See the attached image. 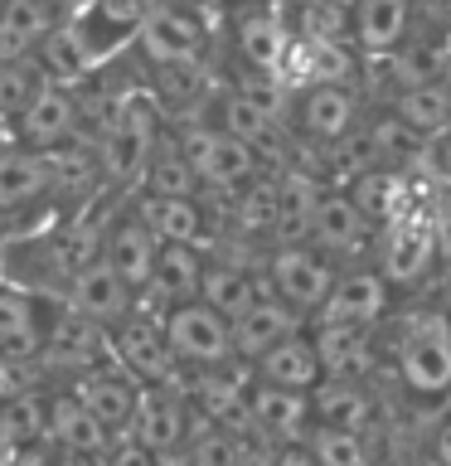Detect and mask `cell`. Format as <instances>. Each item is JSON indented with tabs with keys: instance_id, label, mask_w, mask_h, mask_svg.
Returning a JSON list of instances; mask_svg holds the SVG:
<instances>
[{
	"instance_id": "cell-41",
	"label": "cell",
	"mask_w": 451,
	"mask_h": 466,
	"mask_svg": "<svg viewBox=\"0 0 451 466\" xmlns=\"http://www.w3.org/2000/svg\"><path fill=\"white\" fill-rule=\"evenodd\" d=\"M102 466H160V457H151L145 447H136V442L126 437L122 447H112V451H107V461H102Z\"/></svg>"
},
{
	"instance_id": "cell-2",
	"label": "cell",
	"mask_w": 451,
	"mask_h": 466,
	"mask_svg": "<svg viewBox=\"0 0 451 466\" xmlns=\"http://www.w3.org/2000/svg\"><path fill=\"white\" fill-rule=\"evenodd\" d=\"M165 141V116L151 97L131 93L122 102V112L107 122V131L97 137V156H102V180L107 185H141L151 156Z\"/></svg>"
},
{
	"instance_id": "cell-51",
	"label": "cell",
	"mask_w": 451,
	"mask_h": 466,
	"mask_svg": "<svg viewBox=\"0 0 451 466\" xmlns=\"http://www.w3.org/2000/svg\"><path fill=\"white\" fill-rule=\"evenodd\" d=\"M446 418H451V399H446Z\"/></svg>"
},
{
	"instance_id": "cell-29",
	"label": "cell",
	"mask_w": 451,
	"mask_h": 466,
	"mask_svg": "<svg viewBox=\"0 0 451 466\" xmlns=\"http://www.w3.org/2000/svg\"><path fill=\"white\" fill-rule=\"evenodd\" d=\"M311 418H316V428L364 432L374 422V393L359 379H320L311 389Z\"/></svg>"
},
{
	"instance_id": "cell-42",
	"label": "cell",
	"mask_w": 451,
	"mask_h": 466,
	"mask_svg": "<svg viewBox=\"0 0 451 466\" xmlns=\"http://www.w3.org/2000/svg\"><path fill=\"white\" fill-rule=\"evenodd\" d=\"M276 461V447H267L262 437H243V457L238 466H272Z\"/></svg>"
},
{
	"instance_id": "cell-20",
	"label": "cell",
	"mask_w": 451,
	"mask_h": 466,
	"mask_svg": "<svg viewBox=\"0 0 451 466\" xmlns=\"http://www.w3.org/2000/svg\"><path fill=\"white\" fill-rule=\"evenodd\" d=\"M316 428L311 418V393L301 389H276V384H253V437H262L267 447H291L306 442Z\"/></svg>"
},
{
	"instance_id": "cell-8",
	"label": "cell",
	"mask_w": 451,
	"mask_h": 466,
	"mask_svg": "<svg viewBox=\"0 0 451 466\" xmlns=\"http://www.w3.org/2000/svg\"><path fill=\"white\" fill-rule=\"evenodd\" d=\"M165 335H170V350L185 370H214V364L233 360V320H224L214 306L204 301H185L165 316Z\"/></svg>"
},
{
	"instance_id": "cell-46",
	"label": "cell",
	"mask_w": 451,
	"mask_h": 466,
	"mask_svg": "<svg viewBox=\"0 0 451 466\" xmlns=\"http://www.w3.org/2000/svg\"><path fill=\"white\" fill-rule=\"evenodd\" d=\"M160 466H199V457H195V447H175V451H165V457H160Z\"/></svg>"
},
{
	"instance_id": "cell-40",
	"label": "cell",
	"mask_w": 451,
	"mask_h": 466,
	"mask_svg": "<svg viewBox=\"0 0 451 466\" xmlns=\"http://www.w3.org/2000/svg\"><path fill=\"white\" fill-rule=\"evenodd\" d=\"M422 175H427L436 189H451V131L427 137V151H422Z\"/></svg>"
},
{
	"instance_id": "cell-26",
	"label": "cell",
	"mask_w": 451,
	"mask_h": 466,
	"mask_svg": "<svg viewBox=\"0 0 451 466\" xmlns=\"http://www.w3.org/2000/svg\"><path fill=\"white\" fill-rule=\"evenodd\" d=\"M267 277H257L253 262H233V258H209L204 268V287H199V301L214 306L224 320H238L243 311H253L257 297H267Z\"/></svg>"
},
{
	"instance_id": "cell-25",
	"label": "cell",
	"mask_w": 451,
	"mask_h": 466,
	"mask_svg": "<svg viewBox=\"0 0 451 466\" xmlns=\"http://www.w3.org/2000/svg\"><path fill=\"white\" fill-rule=\"evenodd\" d=\"M68 20L58 0H0V58H35V49Z\"/></svg>"
},
{
	"instance_id": "cell-33",
	"label": "cell",
	"mask_w": 451,
	"mask_h": 466,
	"mask_svg": "<svg viewBox=\"0 0 451 466\" xmlns=\"http://www.w3.org/2000/svg\"><path fill=\"white\" fill-rule=\"evenodd\" d=\"M388 112L403 116L422 137H442L451 131V83H403L393 87Z\"/></svg>"
},
{
	"instance_id": "cell-10",
	"label": "cell",
	"mask_w": 451,
	"mask_h": 466,
	"mask_svg": "<svg viewBox=\"0 0 451 466\" xmlns=\"http://www.w3.org/2000/svg\"><path fill=\"white\" fill-rule=\"evenodd\" d=\"M189 432H195V403L180 389L145 384L136 399V413H131V428H126L131 442L145 447L151 457H165V451L189 442Z\"/></svg>"
},
{
	"instance_id": "cell-35",
	"label": "cell",
	"mask_w": 451,
	"mask_h": 466,
	"mask_svg": "<svg viewBox=\"0 0 451 466\" xmlns=\"http://www.w3.org/2000/svg\"><path fill=\"white\" fill-rule=\"evenodd\" d=\"M49 442V393H15L0 399V447L29 451Z\"/></svg>"
},
{
	"instance_id": "cell-27",
	"label": "cell",
	"mask_w": 451,
	"mask_h": 466,
	"mask_svg": "<svg viewBox=\"0 0 451 466\" xmlns=\"http://www.w3.org/2000/svg\"><path fill=\"white\" fill-rule=\"evenodd\" d=\"M44 330H49V311L25 287L0 282V355L5 360H39Z\"/></svg>"
},
{
	"instance_id": "cell-38",
	"label": "cell",
	"mask_w": 451,
	"mask_h": 466,
	"mask_svg": "<svg viewBox=\"0 0 451 466\" xmlns=\"http://www.w3.org/2000/svg\"><path fill=\"white\" fill-rule=\"evenodd\" d=\"M44 87L49 78L39 73L35 58H0V122H15Z\"/></svg>"
},
{
	"instance_id": "cell-32",
	"label": "cell",
	"mask_w": 451,
	"mask_h": 466,
	"mask_svg": "<svg viewBox=\"0 0 451 466\" xmlns=\"http://www.w3.org/2000/svg\"><path fill=\"white\" fill-rule=\"evenodd\" d=\"M151 5L155 0H87L73 20L83 25V35L93 39V49L107 58L116 44L136 39V29H141L145 15H151Z\"/></svg>"
},
{
	"instance_id": "cell-24",
	"label": "cell",
	"mask_w": 451,
	"mask_h": 466,
	"mask_svg": "<svg viewBox=\"0 0 451 466\" xmlns=\"http://www.w3.org/2000/svg\"><path fill=\"white\" fill-rule=\"evenodd\" d=\"M204 268H209V258L199 253V243H160V258H155L151 282H145V297L170 316L175 306L199 301Z\"/></svg>"
},
{
	"instance_id": "cell-18",
	"label": "cell",
	"mask_w": 451,
	"mask_h": 466,
	"mask_svg": "<svg viewBox=\"0 0 451 466\" xmlns=\"http://www.w3.org/2000/svg\"><path fill=\"white\" fill-rule=\"evenodd\" d=\"M97 258L107 262L126 287L145 291V282H151V272H155V258H160V238L145 228V218L136 209H126L102 228V253Z\"/></svg>"
},
{
	"instance_id": "cell-39",
	"label": "cell",
	"mask_w": 451,
	"mask_h": 466,
	"mask_svg": "<svg viewBox=\"0 0 451 466\" xmlns=\"http://www.w3.org/2000/svg\"><path fill=\"white\" fill-rule=\"evenodd\" d=\"M311 451L320 466H369V442L364 432H340V428H311Z\"/></svg>"
},
{
	"instance_id": "cell-4",
	"label": "cell",
	"mask_w": 451,
	"mask_h": 466,
	"mask_svg": "<svg viewBox=\"0 0 451 466\" xmlns=\"http://www.w3.org/2000/svg\"><path fill=\"white\" fill-rule=\"evenodd\" d=\"M131 44H136V54L145 58V68L195 64V58H204V49H209V29H204L199 10L185 5V0H155Z\"/></svg>"
},
{
	"instance_id": "cell-23",
	"label": "cell",
	"mask_w": 451,
	"mask_h": 466,
	"mask_svg": "<svg viewBox=\"0 0 451 466\" xmlns=\"http://www.w3.org/2000/svg\"><path fill=\"white\" fill-rule=\"evenodd\" d=\"M311 340L320 350L326 379H369L378 364V335L374 326H330V320H311Z\"/></svg>"
},
{
	"instance_id": "cell-31",
	"label": "cell",
	"mask_w": 451,
	"mask_h": 466,
	"mask_svg": "<svg viewBox=\"0 0 451 466\" xmlns=\"http://www.w3.org/2000/svg\"><path fill=\"white\" fill-rule=\"evenodd\" d=\"M233 44H238L243 68L282 73L286 54H291V25H282L272 10H243L238 29H233Z\"/></svg>"
},
{
	"instance_id": "cell-37",
	"label": "cell",
	"mask_w": 451,
	"mask_h": 466,
	"mask_svg": "<svg viewBox=\"0 0 451 466\" xmlns=\"http://www.w3.org/2000/svg\"><path fill=\"white\" fill-rule=\"evenodd\" d=\"M145 195H160V199H199L204 195V185H199V175L195 166L180 156V146H175V137L160 141V151L151 156V166H145Z\"/></svg>"
},
{
	"instance_id": "cell-50",
	"label": "cell",
	"mask_w": 451,
	"mask_h": 466,
	"mask_svg": "<svg viewBox=\"0 0 451 466\" xmlns=\"http://www.w3.org/2000/svg\"><path fill=\"white\" fill-rule=\"evenodd\" d=\"M233 5H243V10H262V0H233Z\"/></svg>"
},
{
	"instance_id": "cell-30",
	"label": "cell",
	"mask_w": 451,
	"mask_h": 466,
	"mask_svg": "<svg viewBox=\"0 0 451 466\" xmlns=\"http://www.w3.org/2000/svg\"><path fill=\"white\" fill-rule=\"evenodd\" d=\"M39 199H49V166H44V156L20 141L0 146V214H20Z\"/></svg>"
},
{
	"instance_id": "cell-13",
	"label": "cell",
	"mask_w": 451,
	"mask_h": 466,
	"mask_svg": "<svg viewBox=\"0 0 451 466\" xmlns=\"http://www.w3.org/2000/svg\"><path fill=\"white\" fill-rule=\"evenodd\" d=\"M306 233H311V243L320 248V253H330V258L364 253V248L378 238L374 224L364 218V209L355 204V195H349V189H335V185H326V189L316 195Z\"/></svg>"
},
{
	"instance_id": "cell-34",
	"label": "cell",
	"mask_w": 451,
	"mask_h": 466,
	"mask_svg": "<svg viewBox=\"0 0 451 466\" xmlns=\"http://www.w3.org/2000/svg\"><path fill=\"white\" fill-rule=\"evenodd\" d=\"M145 228L160 243H199L204 238V199H160V195H141L131 204Z\"/></svg>"
},
{
	"instance_id": "cell-3",
	"label": "cell",
	"mask_w": 451,
	"mask_h": 466,
	"mask_svg": "<svg viewBox=\"0 0 451 466\" xmlns=\"http://www.w3.org/2000/svg\"><path fill=\"white\" fill-rule=\"evenodd\" d=\"M175 146H180V156L195 166L204 195H238V189H247L253 180H262V160L247 151L243 141L224 137L214 122H189L175 131Z\"/></svg>"
},
{
	"instance_id": "cell-43",
	"label": "cell",
	"mask_w": 451,
	"mask_h": 466,
	"mask_svg": "<svg viewBox=\"0 0 451 466\" xmlns=\"http://www.w3.org/2000/svg\"><path fill=\"white\" fill-rule=\"evenodd\" d=\"M436 243H442V253L451 258V189L436 195Z\"/></svg>"
},
{
	"instance_id": "cell-45",
	"label": "cell",
	"mask_w": 451,
	"mask_h": 466,
	"mask_svg": "<svg viewBox=\"0 0 451 466\" xmlns=\"http://www.w3.org/2000/svg\"><path fill=\"white\" fill-rule=\"evenodd\" d=\"M58 461V451L44 442V447H29V451H20V457H15V466H54Z\"/></svg>"
},
{
	"instance_id": "cell-36",
	"label": "cell",
	"mask_w": 451,
	"mask_h": 466,
	"mask_svg": "<svg viewBox=\"0 0 451 466\" xmlns=\"http://www.w3.org/2000/svg\"><path fill=\"white\" fill-rule=\"evenodd\" d=\"M374 131V146H378V166L384 170H403V175H413L422 170V151H427V137L422 131H413L403 122V116H393L388 107L369 122Z\"/></svg>"
},
{
	"instance_id": "cell-12",
	"label": "cell",
	"mask_w": 451,
	"mask_h": 466,
	"mask_svg": "<svg viewBox=\"0 0 451 466\" xmlns=\"http://www.w3.org/2000/svg\"><path fill=\"white\" fill-rule=\"evenodd\" d=\"M136 297H141V291H136V287H126L122 277H116L102 258L83 262V268L68 277V287H64L68 311H73V316H83V320H93V326H102L107 335L122 326L131 311H136Z\"/></svg>"
},
{
	"instance_id": "cell-7",
	"label": "cell",
	"mask_w": 451,
	"mask_h": 466,
	"mask_svg": "<svg viewBox=\"0 0 451 466\" xmlns=\"http://www.w3.org/2000/svg\"><path fill=\"white\" fill-rule=\"evenodd\" d=\"M107 340H112L116 364H122L126 374H136L141 384H165V389H175V379H180L185 364L175 360V350H170L165 311H151V316H145L141 306H136V311H131L122 326L107 335Z\"/></svg>"
},
{
	"instance_id": "cell-9",
	"label": "cell",
	"mask_w": 451,
	"mask_h": 466,
	"mask_svg": "<svg viewBox=\"0 0 451 466\" xmlns=\"http://www.w3.org/2000/svg\"><path fill=\"white\" fill-rule=\"evenodd\" d=\"M224 87H218L214 68L195 58V64H165V68H151V102L160 107L165 122H209Z\"/></svg>"
},
{
	"instance_id": "cell-28",
	"label": "cell",
	"mask_w": 451,
	"mask_h": 466,
	"mask_svg": "<svg viewBox=\"0 0 451 466\" xmlns=\"http://www.w3.org/2000/svg\"><path fill=\"white\" fill-rule=\"evenodd\" d=\"M257 379L262 384H276V389H301L311 393L320 379H326V364H320V350L311 340V326L286 335L282 345H272L267 355L257 360Z\"/></svg>"
},
{
	"instance_id": "cell-19",
	"label": "cell",
	"mask_w": 451,
	"mask_h": 466,
	"mask_svg": "<svg viewBox=\"0 0 451 466\" xmlns=\"http://www.w3.org/2000/svg\"><path fill=\"white\" fill-rule=\"evenodd\" d=\"M112 428H102V418H93L87 408L73 399L68 389L49 393V447L58 457H83V461H107V451L116 447L112 442Z\"/></svg>"
},
{
	"instance_id": "cell-44",
	"label": "cell",
	"mask_w": 451,
	"mask_h": 466,
	"mask_svg": "<svg viewBox=\"0 0 451 466\" xmlns=\"http://www.w3.org/2000/svg\"><path fill=\"white\" fill-rule=\"evenodd\" d=\"M272 466H320L311 442H291V447H276V461Z\"/></svg>"
},
{
	"instance_id": "cell-16",
	"label": "cell",
	"mask_w": 451,
	"mask_h": 466,
	"mask_svg": "<svg viewBox=\"0 0 451 466\" xmlns=\"http://www.w3.org/2000/svg\"><path fill=\"white\" fill-rule=\"evenodd\" d=\"M417 29V0H355L349 44L369 58H393Z\"/></svg>"
},
{
	"instance_id": "cell-5",
	"label": "cell",
	"mask_w": 451,
	"mask_h": 466,
	"mask_svg": "<svg viewBox=\"0 0 451 466\" xmlns=\"http://www.w3.org/2000/svg\"><path fill=\"white\" fill-rule=\"evenodd\" d=\"M436 253H442V243H436V199L378 228V272L393 287H413L417 277H427Z\"/></svg>"
},
{
	"instance_id": "cell-11",
	"label": "cell",
	"mask_w": 451,
	"mask_h": 466,
	"mask_svg": "<svg viewBox=\"0 0 451 466\" xmlns=\"http://www.w3.org/2000/svg\"><path fill=\"white\" fill-rule=\"evenodd\" d=\"M364 122L359 116V97L349 83H316V87H301L296 107H291V131L311 146H340L349 131Z\"/></svg>"
},
{
	"instance_id": "cell-22",
	"label": "cell",
	"mask_w": 451,
	"mask_h": 466,
	"mask_svg": "<svg viewBox=\"0 0 451 466\" xmlns=\"http://www.w3.org/2000/svg\"><path fill=\"white\" fill-rule=\"evenodd\" d=\"M35 64H39V73H44V78H49L54 87H68V93H78V87L97 73L102 54L93 49V39L83 35V25L68 15V20L58 25L54 35L35 49Z\"/></svg>"
},
{
	"instance_id": "cell-49",
	"label": "cell",
	"mask_w": 451,
	"mask_h": 466,
	"mask_svg": "<svg viewBox=\"0 0 451 466\" xmlns=\"http://www.w3.org/2000/svg\"><path fill=\"white\" fill-rule=\"evenodd\" d=\"M326 5H335V10H345V15H349V10H355V0H326Z\"/></svg>"
},
{
	"instance_id": "cell-17",
	"label": "cell",
	"mask_w": 451,
	"mask_h": 466,
	"mask_svg": "<svg viewBox=\"0 0 451 466\" xmlns=\"http://www.w3.org/2000/svg\"><path fill=\"white\" fill-rule=\"evenodd\" d=\"M73 399H78L93 418H102V428L112 432H126L131 428V413H136V399H141V379L126 374L122 364H97V370L78 374L73 384H64Z\"/></svg>"
},
{
	"instance_id": "cell-21",
	"label": "cell",
	"mask_w": 451,
	"mask_h": 466,
	"mask_svg": "<svg viewBox=\"0 0 451 466\" xmlns=\"http://www.w3.org/2000/svg\"><path fill=\"white\" fill-rule=\"evenodd\" d=\"M311 326V316H301L296 306H286L282 297H257L253 311H243L238 320H233V350H238V360L257 364L262 355H267L272 345H282L286 335H296Z\"/></svg>"
},
{
	"instance_id": "cell-15",
	"label": "cell",
	"mask_w": 451,
	"mask_h": 466,
	"mask_svg": "<svg viewBox=\"0 0 451 466\" xmlns=\"http://www.w3.org/2000/svg\"><path fill=\"white\" fill-rule=\"evenodd\" d=\"M15 141L29 146V151H58V146L83 137V112H78V93L68 87H44V93L29 102V107L15 116Z\"/></svg>"
},
{
	"instance_id": "cell-47",
	"label": "cell",
	"mask_w": 451,
	"mask_h": 466,
	"mask_svg": "<svg viewBox=\"0 0 451 466\" xmlns=\"http://www.w3.org/2000/svg\"><path fill=\"white\" fill-rule=\"evenodd\" d=\"M58 5H64V10H68V15H78V10H83V5H87V0H58Z\"/></svg>"
},
{
	"instance_id": "cell-1",
	"label": "cell",
	"mask_w": 451,
	"mask_h": 466,
	"mask_svg": "<svg viewBox=\"0 0 451 466\" xmlns=\"http://www.w3.org/2000/svg\"><path fill=\"white\" fill-rule=\"evenodd\" d=\"M398 379L417 403L451 399V316L442 306H422L393 335Z\"/></svg>"
},
{
	"instance_id": "cell-48",
	"label": "cell",
	"mask_w": 451,
	"mask_h": 466,
	"mask_svg": "<svg viewBox=\"0 0 451 466\" xmlns=\"http://www.w3.org/2000/svg\"><path fill=\"white\" fill-rule=\"evenodd\" d=\"M15 457H20V451H10V447H0V466H15Z\"/></svg>"
},
{
	"instance_id": "cell-14",
	"label": "cell",
	"mask_w": 451,
	"mask_h": 466,
	"mask_svg": "<svg viewBox=\"0 0 451 466\" xmlns=\"http://www.w3.org/2000/svg\"><path fill=\"white\" fill-rule=\"evenodd\" d=\"M393 301V282L374 268H349L335 277L326 306L316 311V320H330V326H378Z\"/></svg>"
},
{
	"instance_id": "cell-6",
	"label": "cell",
	"mask_w": 451,
	"mask_h": 466,
	"mask_svg": "<svg viewBox=\"0 0 451 466\" xmlns=\"http://www.w3.org/2000/svg\"><path fill=\"white\" fill-rule=\"evenodd\" d=\"M335 258L320 253L316 243H282L276 253L267 258V287L272 297H282L286 306H296L301 316H311L326 306L330 287H335Z\"/></svg>"
}]
</instances>
